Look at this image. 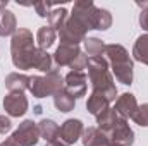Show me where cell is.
Returning <instances> with one entry per match:
<instances>
[{
    "label": "cell",
    "instance_id": "obj_1",
    "mask_svg": "<svg viewBox=\"0 0 148 146\" xmlns=\"http://www.w3.org/2000/svg\"><path fill=\"white\" fill-rule=\"evenodd\" d=\"M88 77L93 88V93L103 95L109 102H115L117 88L114 76L109 71V60L105 57H88Z\"/></svg>",
    "mask_w": 148,
    "mask_h": 146
},
{
    "label": "cell",
    "instance_id": "obj_2",
    "mask_svg": "<svg viewBox=\"0 0 148 146\" xmlns=\"http://www.w3.org/2000/svg\"><path fill=\"white\" fill-rule=\"evenodd\" d=\"M36 48L38 46H35L33 33L26 28H17V31L12 35L10 40V55L14 67L21 71L33 69V59Z\"/></svg>",
    "mask_w": 148,
    "mask_h": 146
},
{
    "label": "cell",
    "instance_id": "obj_3",
    "mask_svg": "<svg viewBox=\"0 0 148 146\" xmlns=\"http://www.w3.org/2000/svg\"><path fill=\"white\" fill-rule=\"evenodd\" d=\"M105 55L110 64L114 77L124 86L133 84V59L129 57L127 50L119 43H112V45H107Z\"/></svg>",
    "mask_w": 148,
    "mask_h": 146
},
{
    "label": "cell",
    "instance_id": "obj_4",
    "mask_svg": "<svg viewBox=\"0 0 148 146\" xmlns=\"http://www.w3.org/2000/svg\"><path fill=\"white\" fill-rule=\"evenodd\" d=\"M60 89H64V77L60 76L57 69L47 72L45 76H31L29 91L35 98L53 96Z\"/></svg>",
    "mask_w": 148,
    "mask_h": 146
},
{
    "label": "cell",
    "instance_id": "obj_5",
    "mask_svg": "<svg viewBox=\"0 0 148 146\" xmlns=\"http://www.w3.org/2000/svg\"><path fill=\"white\" fill-rule=\"evenodd\" d=\"M69 17L76 21L86 33L91 29H97V21H98V7L91 0H79L73 7V12Z\"/></svg>",
    "mask_w": 148,
    "mask_h": 146
},
{
    "label": "cell",
    "instance_id": "obj_6",
    "mask_svg": "<svg viewBox=\"0 0 148 146\" xmlns=\"http://www.w3.org/2000/svg\"><path fill=\"white\" fill-rule=\"evenodd\" d=\"M19 146H36L40 138V131H38V124L33 120H24L19 124V127L14 131V134L10 136Z\"/></svg>",
    "mask_w": 148,
    "mask_h": 146
},
{
    "label": "cell",
    "instance_id": "obj_7",
    "mask_svg": "<svg viewBox=\"0 0 148 146\" xmlns=\"http://www.w3.org/2000/svg\"><path fill=\"white\" fill-rule=\"evenodd\" d=\"M59 36H60V45L79 46V43L86 40V31L76 21H73L71 17H67V21L64 23V26L59 31Z\"/></svg>",
    "mask_w": 148,
    "mask_h": 146
},
{
    "label": "cell",
    "instance_id": "obj_8",
    "mask_svg": "<svg viewBox=\"0 0 148 146\" xmlns=\"http://www.w3.org/2000/svg\"><path fill=\"white\" fill-rule=\"evenodd\" d=\"M83 131H84V124H83L79 119H67V120L60 126L59 139H60L66 146H71V145H74L77 139H81Z\"/></svg>",
    "mask_w": 148,
    "mask_h": 146
},
{
    "label": "cell",
    "instance_id": "obj_9",
    "mask_svg": "<svg viewBox=\"0 0 148 146\" xmlns=\"http://www.w3.org/2000/svg\"><path fill=\"white\" fill-rule=\"evenodd\" d=\"M28 107H29V103H28V98L24 93L14 91V93L5 95V98H3V110L10 117H23L28 112Z\"/></svg>",
    "mask_w": 148,
    "mask_h": 146
},
{
    "label": "cell",
    "instance_id": "obj_10",
    "mask_svg": "<svg viewBox=\"0 0 148 146\" xmlns=\"http://www.w3.org/2000/svg\"><path fill=\"white\" fill-rule=\"evenodd\" d=\"M88 76L84 72H76V71H71L64 77V88L69 95H73L74 98H81L86 95V89H88Z\"/></svg>",
    "mask_w": 148,
    "mask_h": 146
},
{
    "label": "cell",
    "instance_id": "obj_11",
    "mask_svg": "<svg viewBox=\"0 0 148 146\" xmlns=\"http://www.w3.org/2000/svg\"><path fill=\"white\" fill-rule=\"evenodd\" d=\"M110 143H117L122 146H131L134 143V132L131 129V126L127 124V119L119 117V122L115 124L114 131L109 134Z\"/></svg>",
    "mask_w": 148,
    "mask_h": 146
},
{
    "label": "cell",
    "instance_id": "obj_12",
    "mask_svg": "<svg viewBox=\"0 0 148 146\" xmlns=\"http://www.w3.org/2000/svg\"><path fill=\"white\" fill-rule=\"evenodd\" d=\"M138 102H136V96L131 95V93H122L121 96H117L115 100V112L119 117L122 119H133V115L136 113L138 110Z\"/></svg>",
    "mask_w": 148,
    "mask_h": 146
},
{
    "label": "cell",
    "instance_id": "obj_13",
    "mask_svg": "<svg viewBox=\"0 0 148 146\" xmlns=\"http://www.w3.org/2000/svg\"><path fill=\"white\" fill-rule=\"evenodd\" d=\"M81 53V48L79 46H73V45H60L55 53L52 55L53 57V62L59 65V67H71L73 62L77 59V55Z\"/></svg>",
    "mask_w": 148,
    "mask_h": 146
},
{
    "label": "cell",
    "instance_id": "obj_14",
    "mask_svg": "<svg viewBox=\"0 0 148 146\" xmlns=\"http://www.w3.org/2000/svg\"><path fill=\"white\" fill-rule=\"evenodd\" d=\"M83 146H112L110 138L98 127H86L81 136Z\"/></svg>",
    "mask_w": 148,
    "mask_h": 146
},
{
    "label": "cell",
    "instance_id": "obj_15",
    "mask_svg": "<svg viewBox=\"0 0 148 146\" xmlns=\"http://www.w3.org/2000/svg\"><path fill=\"white\" fill-rule=\"evenodd\" d=\"M5 88L9 89V93H14V91H19V93H24L26 89H29V83H31V77L26 76V74H19V72H10L5 77Z\"/></svg>",
    "mask_w": 148,
    "mask_h": 146
},
{
    "label": "cell",
    "instance_id": "obj_16",
    "mask_svg": "<svg viewBox=\"0 0 148 146\" xmlns=\"http://www.w3.org/2000/svg\"><path fill=\"white\" fill-rule=\"evenodd\" d=\"M117 122H119V115H117V112L114 108H107L105 112H102L97 117V127L102 132H105L107 136L114 131V127H115Z\"/></svg>",
    "mask_w": 148,
    "mask_h": 146
},
{
    "label": "cell",
    "instance_id": "obj_17",
    "mask_svg": "<svg viewBox=\"0 0 148 146\" xmlns=\"http://www.w3.org/2000/svg\"><path fill=\"white\" fill-rule=\"evenodd\" d=\"M38 131H40V138L45 139L47 143H50V141L59 139V131H60V127H59V124H57L55 120H52V119H43V120L38 122Z\"/></svg>",
    "mask_w": 148,
    "mask_h": 146
},
{
    "label": "cell",
    "instance_id": "obj_18",
    "mask_svg": "<svg viewBox=\"0 0 148 146\" xmlns=\"http://www.w3.org/2000/svg\"><path fill=\"white\" fill-rule=\"evenodd\" d=\"M109 105H110V102H109L103 95L93 93V91H91V95L88 96V102H86V108H88V112H90L91 115H95V117H98L102 112H105L107 108H110Z\"/></svg>",
    "mask_w": 148,
    "mask_h": 146
},
{
    "label": "cell",
    "instance_id": "obj_19",
    "mask_svg": "<svg viewBox=\"0 0 148 146\" xmlns=\"http://www.w3.org/2000/svg\"><path fill=\"white\" fill-rule=\"evenodd\" d=\"M17 31V19L14 12L10 10H2L0 12V36H12Z\"/></svg>",
    "mask_w": 148,
    "mask_h": 146
},
{
    "label": "cell",
    "instance_id": "obj_20",
    "mask_svg": "<svg viewBox=\"0 0 148 146\" xmlns=\"http://www.w3.org/2000/svg\"><path fill=\"white\" fill-rule=\"evenodd\" d=\"M53 105H55V108L59 110V112L67 113V112L74 110V107H76V98H74L73 95H69L66 91V88H64V89H60V91H57L53 95Z\"/></svg>",
    "mask_w": 148,
    "mask_h": 146
},
{
    "label": "cell",
    "instance_id": "obj_21",
    "mask_svg": "<svg viewBox=\"0 0 148 146\" xmlns=\"http://www.w3.org/2000/svg\"><path fill=\"white\" fill-rule=\"evenodd\" d=\"M33 69H38V71H41L45 74L53 71V57L47 50L36 48V53H35V59H33Z\"/></svg>",
    "mask_w": 148,
    "mask_h": 146
},
{
    "label": "cell",
    "instance_id": "obj_22",
    "mask_svg": "<svg viewBox=\"0 0 148 146\" xmlns=\"http://www.w3.org/2000/svg\"><path fill=\"white\" fill-rule=\"evenodd\" d=\"M55 38H57V31L48 24V26H41L36 33V43L38 48L41 50H48L53 43H55Z\"/></svg>",
    "mask_w": 148,
    "mask_h": 146
},
{
    "label": "cell",
    "instance_id": "obj_23",
    "mask_svg": "<svg viewBox=\"0 0 148 146\" xmlns=\"http://www.w3.org/2000/svg\"><path fill=\"white\" fill-rule=\"evenodd\" d=\"M133 57H134V60L148 65V33L141 35L136 40V43L133 46Z\"/></svg>",
    "mask_w": 148,
    "mask_h": 146
},
{
    "label": "cell",
    "instance_id": "obj_24",
    "mask_svg": "<svg viewBox=\"0 0 148 146\" xmlns=\"http://www.w3.org/2000/svg\"><path fill=\"white\" fill-rule=\"evenodd\" d=\"M84 50L90 57H103L105 55V50H107V45L98 40V38H86L84 41Z\"/></svg>",
    "mask_w": 148,
    "mask_h": 146
},
{
    "label": "cell",
    "instance_id": "obj_25",
    "mask_svg": "<svg viewBox=\"0 0 148 146\" xmlns=\"http://www.w3.org/2000/svg\"><path fill=\"white\" fill-rule=\"evenodd\" d=\"M67 17H69L67 10H66L64 7H59V9L50 10V14H48V23H50V26L59 33V31H60V28L64 26V23L67 21Z\"/></svg>",
    "mask_w": 148,
    "mask_h": 146
},
{
    "label": "cell",
    "instance_id": "obj_26",
    "mask_svg": "<svg viewBox=\"0 0 148 146\" xmlns=\"http://www.w3.org/2000/svg\"><path fill=\"white\" fill-rule=\"evenodd\" d=\"M112 26V14L107 9H98V21H97V29L98 31H107Z\"/></svg>",
    "mask_w": 148,
    "mask_h": 146
},
{
    "label": "cell",
    "instance_id": "obj_27",
    "mask_svg": "<svg viewBox=\"0 0 148 146\" xmlns=\"http://www.w3.org/2000/svg\"><path fill=\"white\" fill-rule=\"evenodd\" d=\"M133 120L141 127H148V103H143L138 107L136 113L133 115Z\"/></svg>",
    "mask_w": 148,
    "mask_h": 146
},
{
    "label": "cell",
    "instance_id": "obj_28",
    "mask_svg": "<svg viewBox=\"0 0 148 146\" xmlns=\"http://www.w3.org/2000/svg\"><path fill=\"white\" fill-rule=\"evenodd\" d=\"M35 10L40 17H47L48 19V14H50V3L47 2H41V3H36L35 5Z\"/></svg>",
    "mask_w": 148,
    "mask_h": 146
},
{
    "label": "cell",
    "instance_id": "obj_29",
    "mask_svg": "<svg viewBox=\"0 0 148 146\" xmlns=\"http://www.w3.org/2000/svg\"><path fill=\"white\" fill-rule=\"evenodd\" d=\"M10 129H12V122H10V119L5 117V115H0V134L9 132Z\"/></svg>",
    "mask_w": 148,
    "mask_h": 146
},
{
    "label": "cell",
    "instance_id": "obj_30",
    "mask_svg": "<svg viewBox=\"0 0 148 146\" xmlns=\"http://www.w3.org/2000/svg\"><path fill=\"white\" fill-rule=\"evenodd\" d=\"M140 26L148 33V7L141 9V12H140Z\"/></svg>",
    "mask_w": 148,
    "mask_h": 146
},
{
    "label": "cell",
    "instance_id": "obj_31",
    "mask_svg": "<svg viewBox=\"0 0 148 146\" xmlns=\"http://www.w3.org/2000/svg\"><path fill=\"white\" fill-rule=\"evenodd\" d=\"M0 146H19V145H17L12 138H7L5 141H2V143H0Z\"/></svg>",
    "mask_w": 148,
    "mask_h": 146
},
{
    "label": "cell",
    "instance_id": "obj_32",
    "mask_svg": "<svg viewBox=\"0 0 148 146\" xmlns=\"http://www.w3.org/2000/svg\"><path fill=\"white\" fill-rule=\"evenodd\" d=\"M45 146H66L60 139H55V141H50V143H47Z\"/></svg>",
    "mask_w": 148,
    "mask_h": 146
},
{
    "label": "cell",
    "instance_id": "obj_33",
    "mask_svg": "<svg viewBox=\"0 0 148 146\" xmlns=\"http://www.w3.org/2000/svg\"><path fill=\"white\" fill-rule=\"evenodd\" d=\"M136 5H138L140 9H147V7H148V2H138Z\"/></svg>",
    "mask_w": 148,
    "mask_h": 146
},
{
    "label": "cell",
    "instance_id": "obj_34",
    "mask_svg": "<svg viewBox=\"0 0 148 146\" xmlns=\"http://www.w3.org/2000/svg\"><path fill=\"white\" fill-rule=\"evenodd\" d=\"M112 146H122V145H117V143H112Z\"/></svg>",
    "mask_w": 148,
    "mask_h": 146
}]
</instances>
